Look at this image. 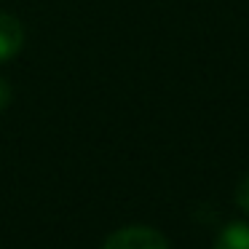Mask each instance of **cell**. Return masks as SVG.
I'll return each mask as SVG.
<instances>
[{"label":"cell","mask_w":249,"mask_h":249,"mask_svg":"<svg viewBox=\"0 0 249 249\" xmlns=\"http://www.w3.org/2000/svg\"><path fill=\"white\" fill-rule=\"evenodd\" d=\"M102 249H169V241L161 231L147 225H129L115 231Z\"/></svg>","instance_id":"cell-1"},{"label":"cell","mask_w":249,"mask_h":249,"mask_svg":"<svg viewBox=\"0 0 249 249\" xmlns=\"http://www.w3.org/2000/svg\"><path fill=\"white\" fill-rule=\"evenodd\" d=\"M24 46V27L17 17L0 11V62H8L22 51Z\"/></svg>","instance_id":"cell-2"},{"label":"cell","mask_w":249,"mask_h":249,"mask_svg":"<svg viewBox=\"0 0 249 249\" xmlns=\"http://www.w3.org/2000/svg\"><path fill=\"white\" fill-rule=\"evenodd\" d=\"M212 249H249V222H231Z\"/></svg>","instance_id":"cell-3"},{"label":"cell","mask_w":249,"mask_h":249,"mask_svg":"<svg viewBox=\"0 0 249 249\" xmlns=\"http://www.w3.org/2000/svg\"><path fill=\"white\" fill-rule=\"evenodd\" d=\"M236 201L244 212H249V174L241 179V185L236 188Z\"/></svg>","instance_id":"cell-4"},{"label":"cell","mask_w":249,"mask_h":249,"mask_svg":"<svg viewBox=\"0 0 249 249\" xmlns=\"http://www.w3.org/2000/svg\"><path fill=\"white\" fill-rule=\"evenodd\" d=\"M8 99H11V83H8L6 78L0 75V110L8 105Z\"/></svg>","instance_id":"cell-5"}]
</instances>
